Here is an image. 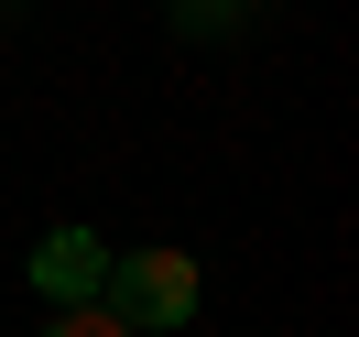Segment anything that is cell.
I'll return each instance as SVG.
<instances>
[{
	"label": "cell",
	"mask_w": 359,
	"mask_h": 337,
	"mask_svg": "<svg viewBox=\"0 0 359 337\" xmlns=\"http://www.w3.org/2000/svg\"><path fill=\"white\" fill-rule=\"evenodd\" d=\"M109 315L120 326H185L196 315V261L185 250H131V261H109Z\"/></svg>",
	"instance_id": "cell-1"
},
{
	"label": "cell",
	"mask_w": 359,
	"mask_h": 337,
	"mask_svg": "<svg viewBox=\"0 0 359 337\" xmlns=\"http://www.w3.org/2000/svg\"><path fill=\"white\" fill-rule=\"evenodd\" d=\"M33 283H44V294H55V305H88V294H98V283H109V250H98V240H88V228H55V240H44V250H33Z\"/></svg>",
	"instance_id": "cell-2"
},
{
	"label": "cell",
	"mask_w": 359,
	"mask_h": 337,
	"mask_svg": "<svg viewBox=\"0 0 359 337\" xmlns=\"http://www.w3.org/2000/svg\"><path fill=\"white\" fill-rule=\"evenodd\" d=\"M55 337H131V326H120V315L88 294V305H66V326H55Z\"/></svg>",
	"instance_id": "cell-3"
},
{
	"label": "cell",
	"mask_w": 359,
	"mask_h": 337,
	"mask_svg": "<svg viewBox=\"0 0 359 337\" xmlns=\"http://www.w3.org/2000/svg\"><path fill=\"white\" fill-rule=\"evenodd\" d=\"M185 22H229V11H240V0H175Z\"/></svg>",
	"instance_id": "cell-4"
}]
</instances>
